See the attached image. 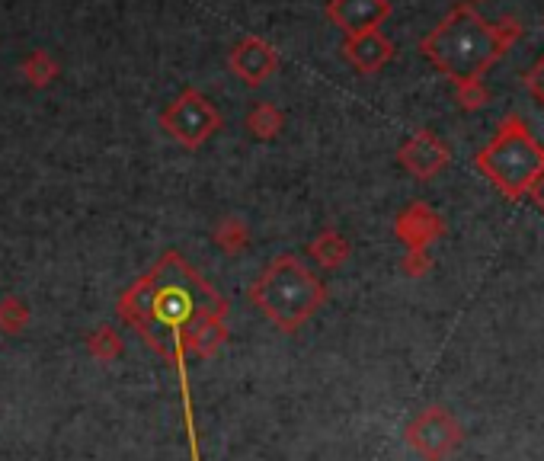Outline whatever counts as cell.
<instances>
[{
  "label": "cell",
  "mask_w": 544,
  "mask_h": 461,
  "mask_svg": "<svg viewBox=\"0 0 544 461\" xmlns=\"http://www.w3.org/2000/svg\"><path fill=\"white\" fill-rule=\"evenodd\" d=\"M116 314L125 327H132L180 375L189 461H202L196 413H192L196 407H192L189 372H186V333L199 321H205V317H228V301L183 260V253L164 250L148 273L138 276L119 295Z\"/></svg>",
  "instance_id": "6da1fadb"
},
{
  "label": "cell",
  "mask_w": 544,
  "mask_h": 461,
  "mask_svg": "<svg viewBox=\"0 0 544 461\" xmlns=\"http://www.w3.org/2000/svg\"><path fill=\"white\" fill-rule=\"evenodd\" d=\"M420 52L455 87H474L506 52V39L474 7L461 4L420 42Z\"/></svg>",
  "instance_id": "7a4b0ae2"
},
{
  "label": "cell",
  "mask_w": 544,
  "mask_h": 461,
  "mask_svg": "<svg viewBox=\"0 0 544 461\" xmlns=\"http://www.w3.org/2000/svg\"><path fill=\"white\" fill-rule=\"evenodd\" d=\"M250 301L269 317L276 330L298 333L324 308L327 289L295 253H282L256 276L250 285Z\"/></svg>",
  "instance_id": "3957f363"
},
{
  "label": "cell",
  "mask_w": 544,
  "mask_h": 461,
  "mask_svg": "<svg viewBox=\"0 0 544 461\" xmlns=\"http://www.w3.org/2000/svg\"><path fill=\"white\" fill-rule=\"evenodd\" d=\"M474 167L509 199H525L528 189L544 177V148L519 116H509L490 145L474 157Z\"/></svg>",
  "instance_id": "277c9868"
},
{
  "label": "cell",
  "mask_w": 544,
  "mask_h": 461,
  "mask_svg": "<svg viewBox=\"0 0 544 461\" xmlns=\"http://www.w3.org/2000/svg\"><path fill=\"white\" fill-rule=\"evenodd\" d=\"M221 122L224 119L218 113V106L196 87H186L180 97L160 113V129L186 151H199L205 141L221 129Z\"/></svg>",
  "instance_id": "5b68a950"
},
{
  "label": "cell",
  "mask_w": 544,
  "mask_h": 461,
  "mask_svg": "<svg viewBox=\"0 0 544 461\" xmlns=\"http://www.w3.org/2000/svg\"><path fill=\"white\" fill-rule=\"evenodd\" d=\"M404 439L423 461H445L461 445L464 433H461V423L455 420L452 410L432 404V407H423L407 423Z\"/></svg>",
  "instance_id": "8992f818"
},
{
  "label": "cell",
  "mask_w": 544,
  "mask_h": 461,
  "mask_svg": "<svg viewBox=\"0 0 544 461\" xmlns=\"http://www.w3.org/2000/svg\"><path fill=\"white\" fill-rule=\"evenodd\" d=\"M228 68L247 87H260V84H266L269 77L279 71V52H276V45L260 39V36H244L231 49Z\"/></svg>",
  "instance_id": "52a82bcc"
},
{
  "label": "cell",
  "mask_w": 544,
  "mask_h": 461,
  "mask_svg": "<svg viewBox=\"0 0 544 461\" xmlns=\"http://www.w3.org/2000/svg\"><path fill=\"white\" fill-rule=\"evenodd\" d=\"M388 17H391V0H330L327 4V20L346 39L375 33Z\"/></svg>",
  "instance_id": "ba28073f"
},
{
  "label": "cell",
  "mask_w": 544,
  "mask_h": 461,
  "mask_svg": "<svg viewBox=\"0 0 544 461\" xmlns=\"http://www.w3.org/2000/svg\"><path fill=\"white\" fill-rule=\"evenodd\" d=\"M397 161L407 173H413L416 180H432L439 170L448 167L452 154H448V145L442 138H436L432 132H416L413 138H407L397 151Z\"/></svg>",
  "instance_id": "9c48e42d"
},
{
  "label": "cell",
  "mask_w": 544,
  "mask_h": 461,
  "mask_svg": "<svg viewBox=\"0 0 544 461\" xmlns=\"http://www.w3.org/2000/svg\"><path fill=\"white\" fill-rule=\"evenodd\" d=\"M394 234L407 250H429L445 234V221L432 212L426 202H410L404 212L394 218Z\"/></svg>",
  "instance_id": "30bf717a"
},
{
  "label": "cell",
  "mask_w": 544,
  "mask_h": 461,
  "mask_svg": "<svg viewBox=\"0 0 544 461\" xmlns=\"http://www.w3.org/2000/svg\"><path fill=\"white\" fill-rule=\"evenodd\" d=\"M343 58L349 61L352 68L359 74H378L388 61L394 58V45L381 36V29L375 33H365L356 39H346L343 42Z\"/></svg>",
  "instance_id": "8fae6325"
},
{
  "label": "cell",
  "mask_w": 544,
  "mask_h": 461,
  "mask_svg": "<svg viewBox=\"0 0 544 461\" xmlns=\"http://www.w3.org/2000/svg\"><path fill=\"white\" fill-rule=\"evenodd\" d=\"M228 343V324L224 317H205L196 327L186 333V356H199V359H212L218 349Z\"/></svg>",
  "instance_id": "7c38bea8"
},
{
  "label": "cell",
  "mask_w": 544,
  "mask_h": 461,
  "mask_svg": "<svg viewBox=\"0 0 544 461\" xmlns=\"http://www.w3.org/2000/svg\"><path fill=\"white\" fill-rule=\"evenodd\" d=\"M308 257L320 266V269H340V266H346L349 263V257H352V247H349V241L340 234V231H333V228H324L320 231L314 241L308 244Z\"/></svg>",
  "instance_id": "4fadbf2b"
},
{
  "label": "cell",
  "mask_w": 544,
  "mask_h": 461,
  "mask_svg": "<svg viewBox=\"0 0 544 461\" xmlns=\"http://www.w3.org/2000/svg\"><path fill=\"white\" fill-rule=\"evenodd\" d=\"M212 241L221 253L237 257V253H244L250 247V225L237 215H224L212 231Z\"/></svg>",
  "instance_id": "5bb4252c"
},
{
  "label": "cell",
  "mask_w": 544,
  "mask_h": 461,
  "mask_svg": "<svg viewBox=\"0 0 544 461\" xmlns=\"http://www.w3.org/2000/svg\"><path fill=\"white\" fill-rule=\"evenodd\" d=\"M58 74H61V65L58 61L48 55L45 49H36L32 55L23 58V65H20V77L32 87V90H45V87H52L58 81Z\"/></svg>",
  "instance_id": "9a60e30c"
},
{
  "label": "cell",
  "mask_w": 544,
  "mask_h": 461,
  "mask_svg": "<svg viewBox=\"0 0 544 461\" xmlns=\"http://www.w3.org/2000/svg\"><path fill=\"white\" fill-rule=\"evenodd\" d=\"M285 129V116L276 103H256L247 113V132L256 141H276Z\"/></svg>",
  "instance_id": "2e32d148"
},
{
  "label": "cell",
  "mask_w": 544,
  "mask_h": 461,
  "mask_svg": "<svg viewBox=\"0 0 544 461\" xmlns=\"http://www.w3.org/2000/svg\"><path fill=\"white\" fill-rule=\"evenodd\" d=\"M87 353L100 362V365H109V362H116L122 353H125V343H122V337H119V330L116 327H109V324H103V327H96L90 337H87Z\"/></svg>",
  "instance_id": "e0dca14e"
},
{
  "label": "cell",
  "mask_w": 544,
  "mask_h": 461,
  "mask_svg": "<svg viewBox=\"0 0 544 461\" xmlns=\"http://www.w3.org/2000/svg\"><path fill=\"white\" fill-rule=\"evenodd\" d=\"M29 317H32V311L20 295L0 298V333H7V337H20V333L29 327Z\"/></svg>",
  "instance_id": "ac0fdd59"
},
{
  "label": "cell",
  "mask_w": 544,
  "mask_h": 461,
  "mask_svg": "<svg viewBox=\"0 0 544 461\" xmlns=\"http://www.w3.org/2000/svg\"><path fill=\"white\" fill-rule=\"evenodd\" d=\"M429 269H432V260L426 250H407V257L400 260V273L410 279H423Z\"/></svg>",
  "instance_id": "d6986e66"
},
{
  "label": "cell",
  "mask_w": 544,
  "mask_h": 461,
  "mask_svg": "<svg viewBox=\"0 0 544 461\" xmlns=\"http://www.w3.org/2000/svg\"><path fill=\"white\" fill-rule=\"evenodd\" d=\"M525 87H528V93L538 100V106L544 109V58L538 61V65L528 71V77H525Z\"/></svg>",
  "instance_id": "ffe728a7"
},
{
  "label": "cell",
  "mask_w": 544,
  "mask_h": 461,
  "mask_svg": "<svg viewBox=\"0 0 544 461\" xmlns=\"http://www.w3.org/2000/svg\"><path fill=\"white\" fill-rule=\"evenodd\" d=\"M525 199H532V202L538 205V209L544 212V177H541L532 189H528V196H525Z\"/></svg>",
  "instance_id": "44dd1931"
}]
</instances>
